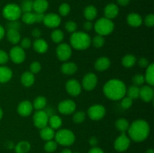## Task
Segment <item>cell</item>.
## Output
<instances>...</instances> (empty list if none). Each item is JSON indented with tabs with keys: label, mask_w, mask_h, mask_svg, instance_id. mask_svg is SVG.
I'll use <instances>...</instances> for the list:
<instances>
[{
	"label": "cell",
	"mask_w": 154,
	"mask_h": 153,
	"mask_svg": "<svg viewBox=\"0 0 154 153\" xmlns=\"http://www.w3.org/2000/svg\"><path fill=\"white\" fill-rule=\"evenodd\" d=\"M7 148H14V143L12 142H7Z\"/></svg>",
	"instance_id": "cell-59"
},
{
	"label": "cell",
	"mask_w": 154,
	"mask_h": 153,
	"mask_svg": "<svg viewBox=\"0 0 154 153\" xmlns=\"http://www.w3.org/2000/svg\"><path fill=\"white\" fill-rule=\"evenodd\" d=\"M44 24L48 28H57L61 23V18L58 14L54 13H50L45 15L43 20Z\"/></svg>",
	"instance_id": "cell-15"
},
{
	"label": "cell",
	"mask_w": 154,
	"mask_h": 153,
	"mask_svg": "<svg viewBox=\"0 0 154 153\" xmlns=\"http://www.w3.org/2000/svg\"><path fill=\"white\" fill-rule=\"evenodd\" d=\"M70 46L78 50H84L90 47L91 38L85 32H75L70 37Z\"/></svg>",
	"instance_id": "cell-3"
},
{
	"label": "cell",
	"mask_w": 154,
	"mask_h": 153,
	"mask_svg": "<svg viewBox=\"0 0 154 153\" xmlns=\"http://www.w3.org/2000/svg\"><path fill=\"white\" fill-rule=\"evenodd\" d=\"M78 70V66L75 62H67L62 64L61 71L66 75H72L75 74Z\"/></svg>",
	"instance_id": "cell-22"
},
{
	"label": "cell",
	"mask_w": 154,
	"mask_h": 153,
	"mask_svg": "<svg viewBox=\"0 0 154 153\" xmlns=\"http://www.w3.org/2000/svg\"><path fill=\"white\" fill-rule=\"evenodd\" d=\"M132 105V99H131L129 97H123L121 99V102H120V106L123 109L127 110L130 108Z\"/></svg>",
	"instance_id": "cell-43"
},
{
	"label": "cell",
	"mask_w": 154,
	"mask_h": 153,
	"mask_svg": "<svg viewBox=\"0 0 154 153\" xmlns=\"http://www.w3.org/2000/svg\"><path fill=\"white\" fill-rule=\"evenodd\" d=\"M22 20L23 22L27 25H32L35 22V14L32 12H27V13H23L22 15Z\"/></svg>",
	"instance_id": "cell-39"
},
{
	"label": "cell",
	"mask_w": 154,
	"mask_h": 153,
	"mask_svg": "<svg viewBox=\"0 0 154 153\" xmlns=\"http://www.w3.org/2000/svg\"><path fill=\"white\" fill-rule=\"evenodd\" d=\"M35 22L39 23V22H43L45 14L43 13H35Z\"/></svg>",
	"instance_id": "cell-52"
},
{
	"label": "cell",
	"mask_w": 154,
	"mask_h": 153,
	"mask_svg": "<svg viewBox=\"0 0 154 153\" xmlns=\"http://www.w3.org/2000/svg\"><path fill=\"white\" fill-rule=\"evenodd\" d=\"M61 153H73V152H72L70 149H69V148H66V149H63Z\"/></svg>",
	"instance_id": "cell-60"
},
{
	"label": "cell",
	"mask_w": 154,
	"mask_h": 153,
	"mask_svg": "<svg viewBox=\"0 0 154 153\" xmlns=\"http://www.w3.org/2000/svg\"><path fill=\"white\" fill-rule=\"evenodd\" d=\"M21 11L23 13L32 12L33 10V1L32 0H23L21 3Z\"/></svg>",
	"instance_id": "cell-38"
},
{
	"label": "cell",
	"mask_w": 154,
	"mask_h": 153,
	"mask_svg": "<svg viewBox=\"0 0 154 153\" xmlns=\"http://www.w3.org/2000/svg\"><path fill=\"white\" fill-rule=\"evenodd\" d=\"M41 69H42V65H41L40 62H33L30 64L29 71L32 73L33 74L38 73Z\"/></svg>",
	"instance_id": "cell-45"
},
{
	"label": "cell",
	"mask_w": 154,
	"mask_h": 153,
	"mask_svg": "<svg viewBox=\"0 0 154 153\" xmlns=\"http://www.w3.org/2000/svg\"><path fill=\"white\" fill-rule=\"evenodd\" d=\"M9 59V56L5 50H0V64H5L8 62Z\"/></svg>",
	"instance_id": "cell-50"
},
{
	"label": "cell",
	"mask_w": 154,
	"mask_h": 153,
	"mask_svg": "<svg viewBox=\"0 0 154 153\" xmlns=\"http://www.w3.org/2000/svg\"><path fill=\"white\" fill-rule=\"evenodd\" d=\"M5 35V30L3 28L2 26L0 25V40L4 38Z\"/></svg>",
	"instance_id": "cell-58"
},
{
	"label": "cell",
	"mask_w": 154,
	"mask_h": 153,
	"mask_svg": "<svg viewBox=\"0 0 154 153\" xmlns=\"http://www.w3.org/2000/svg\"><path fill=\"white\" fill-rule=\"evenodd\" d=\"M55 141L57 144H60L64 146H72L75 141V135L69 129H60L57 133H55Z\"/></svg>",
	"instance_id": "cell-4"
},
{
	"label": "cell",
	"mask_w": 154,
	"mask_h": 153,
	"mask_svg": "<svg viewBox=\"0 0 154 153\" xmlns=\"http://www.w3.org/2000/svg\"><path fill=\"white\" fill-rule=\"evenodd\" d=\"M139 97L144 102H150L154 97V91L151 86H144L140 88Z\"/></svg>",
	"instance_id": "cell-17"
},
{
	"label": "cell",
	"mask_w": 154,
	"mask_h": 153,
	"mask_svg": "<svg viewBox=\"0 0 154 153\" xmlns=\"http://www.w3.org/2000/svg\"><path fill=\"white\" fill-rule=\"evenodd\" d=\"M134 84L137 86H139L142 85L145 82V79H144V76L143 74H136L133 76V79H132Z\"/></svg>",
	"instance_id": "cell-46"
},
{
	"label": "cell",
	"mask_w": 154,
	"mask_h": 153,
	"mask_svg": "<svg viewBox=\"0 0 154 153\" xmlns=\"http://www.w3.org/2000/svg\"><path fill=\"white\" fill-rule=\"evenodd\" d=\"M57 56L60 61L66 62L72 56V46L66 43H61L56 49Z\"/></svg>",
	"instance_id": "cell-8"
},
{
	"label": "cell",
	"mask_w": 154,
	"mask_h": 153,
	"mask_svg": "<svg viewBox=\"0 0 154 153\" xmlns=\"http://www.w3.org/2000/svg\"><path fill=\"white\" fill-rule=\"evenodd\" d=\"M126 21L128 24L132 27H139L143 22L141 16L136 13L129 14L126 18Z\"/></svg>",
	"instance_id": "cell-23"
},
{
	"label": "cell",
	"mask_w": 154,
	"mask_h": 153,
	"mask_svg": "<svg viewBox=\"0 0 154 153\" xmlns=\"http://www.w3.org/2000/svg\"><path fill=\"white\" fill-rule=\"evenodd\" d=\"M88 116L93 121H99L103 118L105 116L106 110L103 105L102 104H94L92 105L87 110Z\"/></svg>",
	"instance_id": "cell-7"
},
{
	"label": "cell",
	"mask_w": 154,
	"mask_h": 153,
	"mask_svg": "<svg viewBox=\"0 0 154 153\" xmlns=\"http://www.w3.org/2000/svg\"><path fill=\"white\" fill-rule=\"evenodd\" d=\"M103 92L110 100H121L126 95V86L120 80L111 79L104 85Z\"/></svg>",
	"instance_id": "cell-1"
},
{
	"label": "cell",
	"mask_w": 154,
	"mask_h": 153,
	"mask_svg": "<svg viewBox=\"0 0 154 153\" xmlns=\"http://www.w3.org/2000/svg\"><path fill=\"white\" fill-rule=\"evenodd\" d=\"M66 88L67 92L70 95L76 97L81 94L82 86H81V84L80 83L78 80L75 79H71L66 82Z\"/></svg>",
	"instance_id": "cell-14"
},
{
	"label": "cell",
	"mask_w": 154,
	"mask_h": 153,
	"mask_svg": "<svg viewBox=\"0 0 154 153\" xmlns=\"http://www.w3.org/2000/svg\"><path fill=\"white\" fill-rule=\"evenodd\" d=\"M139 93L140 88L135 85L132 86L129 88H126V94H127V97L130 98L132 100L135 98H138L139 97Z\"/></svg>",
	"instance_id": "cell-35"
},
{
	"label": "cell",
	"mask_w": 154,
	"mask_h": 153,
	"mask_svg": "<svg viewBox=\"0 0 154 153\" xmlns=\"http://www.w3.org/2000/svg\"><path fill=\"white\" fill-rule=\"evenodd\" d=\"M70 6L67 3H63L61 5L59 8V12H60V14L63 16H67L68 14L70 12Z\"/></svg>",
	"instance_id": "cell-42"
},
{
	"label": "cell",
	"mask_w": 154,
	"mask_h": 153,
	"mask_svg": "<svg viewBox=\"0 0 154 153\" xmlns=\"http://www.w3.org/2000/svg\"><path fill=\"white\" fill-rule=\"evenodd\" d=\"M20 82L25 87H30L34 84L35 76L30 71H26L21 75Z\"/></svg>",
	"instance_id": "cell-24"
},
{
	"label": "cell",
	"mask_w": 154,
	"mask_h": 153,
	"mask_svg": "<svg viewBox=\"0 0 154 153\" xmlns=\"http://www.w3.org/2000/svg\"><path fill=\"white\" fill-rule=\"evenodd\" d=\"M48 2L47 0H35L33 2V10L35 13H45L48 8Z\"/></svg>",
	"instance_id": "cell-25"
},
{
	"label": "cell",
	"mask_w": 154,
	"mask_h": 153,
	"mask_svg": "<svg viewBox=\"0 0 154 153\" xmlns=\"http://www.w3.org/2000/svg\"><path fill=\"white\" fill-rule=\"evenodd\" d=\"M91 44H93V46L96 48H101L105 44V38L104 36L97 34L93 39H91Z\"/></svg>",
	"instance_id": "cell-40"
},
{
	"label": "cell",
	"mask_w": 154,
	"mask_h": 153,
	"mask_svg": "<svg viewBox=\"0 0 154 153\" xmlns=\"http://www.w3.org/2000/svg\"><path fill=\"white\" fill-rule=\"evenodd\" d=\"M105 17L109 20H112L115 18L119 14L118 6L115 4H108L104 10Z\"/></svg>",
	"instance_id": "cell-19"
},
{
	"label": "cell",
	"mask_w": 154,
	"mask_h": 153,
	"mask_svg": "<svg viewBox=\"0 0 154 153\" xmlns=\"http://www.w3.org/2000/svg\"><path fill=\"white\" fill-rule=\"evenodd\" d=\"M72 119L74 122L76 124H81L84 122V120L86 119V113L84 111H78L74 113Z\"/></svg>",
	"instance_id": "cell-41"
},
{
	"label": "cell",
	"mask_w": 154,
	"mask_h": 153,
	"mask_svg": "<svg viewBox=\"0 0 154 153\" xmlns=\"http://www.w3.org/2000/svg\"><path fill=\"white\" fill-rule=\"evenodd\" d=\"M146 153H154V151L152 148H149V149H147V151H146Z\"/></svg>",
	"instance_id": "cell-61"
},
{
	"label": "cell",
	"mask_w": 154,
	"mask_h": 153,
	"mask_svg": "<svg viewBox=\"0 0 154 153\" xmlns=\"http://www.w3.org/2000/svg\"><path fill=\"white\" fill-rule=\"evenodd\" d=\"M149 64H150V63H149L148 60L144 57H142L138 60V65L141 68H147Z\"/></svg>",
	"instance_id": "cell-51"
},
{
	"label": "cell",
	"mask_w": 154,
	"mask_h": 153,
	"mask_svg": "<svg viewBox=\"0 0 154 153\" xmlns=\"http://www.w3.org/2000/svg\"><path fill=\"white\" fill-rule=\"evenodd\" d=\"M94 66L96 70H97L98 71H105L111 66V60L106 56L99 57L96 59Z\"/></svg>",
	"instance_id": "cell-18"
},
{
	"label": "cell",
	"mask_w": 154,
	"mask_h": 153,
	"mask_svg": "<svg viewBox=\"0 0 154 153\" xmlns=\"http://www.w3.org/2000/svg\"><path fill=\"white\" fill-rule=\"evenodd\" d=\"M32 35L34 38H35L36 39L40 38L41 35H42V31L38 28H34V29L32 31Z\"/></svg>",
	"instance_id": "cell-53"
},
{
	"label": "cell",
	"mask_w": 154,
	"mask_h": 153,
	"mask_svg": "<svg viewBox=\"0 0 154 153\" xmlns=\"http://www.w3.org/2000/svg\"><path fill=\"white\" fill-rule=\"evenodd\" d=\"M57 142L55 140H48L46 141V143L44 146V149L45 152L48 153H52L55 152L57 148Z\"/></svg>",
	"instance_id": "cell-37"
},
{
	"label": "cell",
	"mask_w": 154,
	"mask_h": 153,
	"mask_svg": "<svg viewBox=\"0 0 154 153\" xmlns=\"http://www.w3.org/2000/svg\"><path fill=\"white\" fill-rule=\"evenodd\" d=\"M9 58L15 64H20L23 62L26 58V52L22 47L15 46L11 49L9 52Z\"/></svg>",
	"instance_id": "cell-10"
},
{
	"label": "cell",
	"mask_w": 154,
	"mask_h": 153,
	"mask_svg": "<svg viewBox=\"0 0 154 153\" xmlns=\"http://www.w3.org/2000/svg\"><path fill=\"white\" fill-rule=\"evenodd\" d=\"M48 124H50V127L51 128H53L54 130H57V129H59L62 126L63 120H62L61 117L54 114V115L49 116Z\"/></svg>",
	"instance_id": "cell-31"
},
{
	"label": "cell",
	"mask_w": 154,
	"mask_h": 153,
	"mask_svg": "<svg viewBox=\"0 0 154 153\" xmlns=\"http://www.w3.org/2000/svg\"><path fill=\"white\" fill-rule=\"evenodd\" d=\"M48 119H49V116L43 110H37L33 115V123L35 126L39 129L48 126Z\"/></svg>",
	"instance_id": "cell-9"
},
{
	"label": "cell",
	"mask_w": 154,
	"mask_h": 153,
	"mask_svg": "<svg viewBox=\"0 0 154 153\" xmlns=\"http://www.w3.org/2000/svg\"><path fill=\"white\" fill-rule=\"evenodd\" d=\"M144 76V79H145V82L148 83L149 86H153L154 85V64L151 63L149 64L147 67V70H146L145 74Z\"/></svg>",
	"instance_id": "cell-28"
},
{
	"label": "cell",
	"mask_w": 154,
	"mask_h": 153,
	"mask_svg": "<svg viewBox=\"0 0 154 153\" xmlns=\"http://www.w3.org/2000/svg\"><path fill=\"white\" fill-rule=\"evenodd\" d=\"M98 83V78L94 73H88L84 76L81 86L86 91H92L96 88Z\"/></svg>",
	"instance_id": "cell-13"
},
{
	"label": "cell",
	"mask_w": 154,
	"mask_h": 153,
	"mask_svg": "<svg viewBox=\"0 0 154 153\" xmlns=\"http://www.w3.org/2000/svg\"><path fill=\"white\" fill-rule=\"evenodd\" d=\"M2 116H3V111H2V108L0 107V120L2 119Z\"/></svg>",
	"instance_id": "cell-62"
},
{
	"label": "cell",
	"mask_w": 154,
	"mask_h": 153,
	"mask_svg": "<svg viewBox=\"0 0 154 153\" xmlns=\"http://www.w3.org/2000/svg\"><path fill=\"white\" fill-rule=\"evenodd\" d=\"M93 26L96 32L102 36L108 35L114 29V22L111 20L106 17H102L98 20Z\"/></svg>",
	"instance_id": "cell-5"
},
{
	"label": "cell",
	"mask_w": 154,
	"mask_h": 153,
	"mask_svg": "<svg viewBox=\"0 0 154 153\" xmlns=\"http://www.w3.org/2000/svg\"><path fill=\"white\" fill-rule=\"evenodd\" d=\"M51 39L54 43L60 44L63 41V38H64V33L63 31L60 29H54V31L51 32Z\"/></svg>",
	"instance_id": "cell-36"
},
{
	"label": "cell",
	"mask_w": 154,
	"mask_h": 153,
	"mask_svg": "<svg viewBox=\"0 0 154 153\" xmlns=\"http://www.w3.org/2000/svg\"><path fill=\"white\" fill-rule=\"evenodd\" d=\"M32 46V41L29 38H24L22 40H20V47L23 49H29Z\"/></svg>",
	"instance_id": "cell-49"
},
{
	"label": "cell",
	"mask_w": 154,
	"mask_h": 153,
	"mask_svg": "<svg viewBox=\"0 0 154 153\" xmlns=\"http://www.w3.org/2000/svg\"><path fill=\"white\" fill-rule=\"evenodd\" d=\"M31 149V145L28 141H20L14 146V151L16 153H28Z\"/></svg>",
	"instance_id": "cell-29"
},
{
	"label": "cell",
	"mask_w": 154,
	"mask_h": 153,
	"mask_svg": "<svg viewBox=\"0 0 154 153\" xmlns=\"http://www.w3.org/2000/svg\"><path fill=\"white\" fill-rule=\"evenodd\" d=\"M150 125L143 119H138L129 124L128 134L131 140L137 142H142L148 137L150 134Z\"/></svg>",
	"instance_id": "cell-2"
},
{
	"label": "cell",
	"mask_w": 154,
	"mask_h": 153,
	"mask_svg": "<svg viewBox=\"0 0 154 153\" xmlns=\"http://www.w3.org/2000/svg\"><path fill=\"white\" fill-rule=\"evenodd\" d=\"M84 15L88 21L93 20L97 16V9L93 5L87 6L84 10Z\"/></svg>",
	"instance_id": "cell-30"
},
{
	"label": "cell",
	"mask_w": 154,
	"mask_h": 153,
	"mask_svg": "<svg viewBox=\"0 0 154 153\" xmlns=\"http://www.w3.org/2000/svg\"><path fill=\"white\" fill-rule=\"evenodd\" d=\"M75 153H79V152H75Z\"/></svg>",
	"instance_id": "cell-63"
},
{
	"label": "cell",
	"mask_w": 154,
	"mask_h": 153,
	"mask_svg": "<svg viewBox=\"0 0 154 153\" xmlns=\"http://www.w3.org/2000/svg\"><path fill=\"white\" fill-rule=\"evenodd\" d=\"M22 14L20 7L16 4H8L2 10V15L8 21L17 20Z\"/></svg>",
	"instance_id": "cell-6"
},
{
	"label": "cell",
	"mask_w": 154,
	"mask_h": 153,
	"mask_svg": "<svg viewBox=\"0 0 154 153\" xmlns=\"http://www.w3.org/2000/svg\"><path fill=\"white\" fill-rule=\"evenodd\" d=\"M47 104V99L43 96H38L34 100L32 103L33 108L36 110H41L45 107Z\"/></svg>",
	"instance_id": "cell-34"
},
{
	"label": "cell",
	"mask_w": 154,
	"mask_h": 153,
	"mask_svg": "<svg viewBox=\"0 0 154 153\" xmlns=\"http://www.w3.org/2000/svg\"><path fill=\"white\" fill-rule=\"evenodd\" d=\"M84 30H85V31H87V32L90 31V30H91L92 28H93V22H92L91 21H88V20H87V22H84Z\"/></svg>",
	"instance_id": "cell-54"
},
{
	"label": "cell",
	"mask_w": 154,
	"mask_h": 153,
	"mask_svg": "<svg viewBox=\"0 0 154 153\" xmlns=\"http://www.w3.org/2000/svg\"><path fill=\"white\" fill-rule=\"evenodd\" d=\"M89 142H90V144L93 147L96 146V145L98 144L97 137H96V136H92V137H90V140H89Z\"/></svg>",
	"instance_id": "cell-56"
},
{
	"label": "cell",
	"mask_w": 154,
	"mask_h": 153,
	"mask_svg": "<svg viewBox=\"0 0 154 153\" xmlns=\"http://www.w3.org/2000/svg\"><path fill=\"white\" fill-rule=\"evenodd\" d=\"M76 110V104L70 99L62 100L58 105V110L63 115H70L74 113Z\"/></svg>",
	"instance_id": "cell-12"
},
{
	"label": "cell",
	"mask_w": 154,
	"mask_h": 153,
	"mask_svg": "<svg viewBox=\"0 0 154 153\" xmlns=\"http://www.w3.org/2000/svg\"><path fill=\"white\" fill-rule=\"evenodd\" d=\"M8 40L12 44H16L20 41V34L19 30L16 29H8L6 33Z\"/></svg>",
	"instance_id": "cell-26"
},
{
	"label": "cell",
	"mask_w": 154,
	"mask_h": 153,
	"mask_svg": "<svg viewBox=\"0 0 154 153\" xmlns=\"http://www.w3.org/2000/svg\"><path fill=\"white\" fill-rule=\"evenodd\" d=\"M144 24L147 27H153L154 26V15L153 14H150L146 16L144 19Z\"/></svg>",
	"instance_id": "cell-48"
},
{
	"label": "cell",
	"mask_w": 154,
	"mask_h": 153,
	"mask_svg": "<svg viewBox=\"0 0 154 153\" xmlns=\"http://www.w3.org/2000/svg\"><path fill=\"white\" fill-rule=\"evenodd\" d=\"M130 138L125 133H122L114 141V146L115 150L120 152L126 151L130 146Z\"/></svg>",
	"instance_id": "cell-11"
},
{
	"label": "cell",
	"mask_w": 154,
	"mask_h": 153,
	"mask_svg": "<svg viewBox=\"0 0 154 153\" xmlns=\"http://www.w3.org/2000/svg\"><path fill=\"white\" fill-rule=\"evenodd\" d=\"M122 64L124 66L125 68H129L133 67L134 65L136 63V58L134 55L132 54H127V55L124 56L122 58Z\"/></svg>",
	"instance_id": "cell-32"
},
{
	"label": "cell",
	"mask_w": 154,
	"mask_h": 153,
	"mask_svg": "<svg viewBox=\"0 0 154 153\" xmlns=\"http://www.w3.org/2000/svg\"><path fill=\"white\" fill-rule=\"evenodd\" d=\"M33 106L32 103L29 100H23L21 101L17 106V112L20 116L26 117L32 112Z\"/></svg>",
	"instance_id": "cell-16"
},
{
	"label": "cell",
	"mask_w": 154,
	"mask_h": 153,
	"mask_svg": "<svg viewBox=\"0 0 154 153\" xmlns=\"http://www.w3.org/2000/svg\"><path fill=\"white\" fill-rule=\"evenodd\" d=\"M8 29H16L19 30L20 28V24L17 20L15 21H9L6 26Z\"/></svg>",
	"instance_id": "cell-47"
},
{
	"label": "cell",
	"mask_w": 154,
	"mask_h": 153,
	"mask_svg": "<svg viewBox=\"0 0 154 153\" xmlns=\"http://www.w3.org/2000/svg\"><path fill=\"white\" fill-rule=\"evenodd\" d=\"M33 48L37 52L43 54L48 50V44L42 38H37L32 44Z\"/></svg>",
	"instance_id": "cell-21"
},
{
	"label": "cell",
	"mask_w": 154,
	"mask_h": 153,
	"mask_svg": "<svg viewBox=\"0 0 154 153\" xmlns=\"http://www.w3.org/2000/svg\"><path fill=\"white\" fill-rule=\"evenodd\" d=\"M88 153H105L103 150L102 148H99V147H93L92 148H90V151L88 152Z\"/></svg>",
	"instance_id": "cell-55"
},
{
	"label": "cell",
	"mask_w": 154,
	"mask_h": 153,
	"mask_svg": "<svg viewBox=\"0 0 154 153\" xmlns=\"http://www.w3.org/2000/svg\"><path fill=\"white\" fill-rule=\"evenodd\" d=\"M65 28H66V31L69 32V33H74L75 32H76L78 26H77V23L75 22L72 20H69L66 22V25H65Z\"/></svg>",
	"instance_id": "cell-44"
},
{
	"label": "cell",
	"mask_w": 154,
	"mask_h": 153,
	"mask_svg": "<svg viewBox=\"0 0 154 153\" xmlns=\"http://www.w3.org/2000/svg\"><path fill=\"white\" fill-rule=\"evenodd\" d=\"M40 136L42 140L45 141L51 140L54 138L55 136V131L50 126H46L43 128L40 129Z\"/></svg>",
	"instance_id": "cell-27"
},
{
	"label": "cell",
	"mask_w": 154,
	"mask_h": 153,
	"mask_svg": "<svg viewBox=\"0 0 154 153\" xmlns=\"http://www.w3.org/2000/svg\"><path fill=\"white\" fill-rule=\"evenodd\" d=\"M13 76L11 69L9 68L7 66L2 65L0 66V82L1 83H5L8 82Z\"/></svg>",
	"instance_id": "cell-20"
},
{
	"label": "cell",
	"mask_w": 154,
	"mask_h": 153,
	"mask_svg": "<svg viewBox=\"0 0 154 153\" xmlns=\"http://www.w3.org/2000/svg\"><path fill=\"white\" fill-rule=\"evenodd\" d=\"M115 127L118 130L122 133H125L127 131L129 127V123L128 120L124 118H120L117 119L115 122Z\"/></svg>",
	"instance_id": "cell-33"
},
{
	"label": "cell",
	"mask_w": 154,
	"mask_h": 153,
	"mask_svg": "<svg viewBox=\"0 0 154 153\" xmlns=\"http://www.w3.org/2000/svg\"><path fill=\"white\" fill-rule=\"evenodd\" d=\"M130 0H117V3L121 6H126L129 3Z\"/></svg>",
	"instance_id": "cell-57"
}]
</instances>
